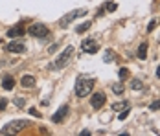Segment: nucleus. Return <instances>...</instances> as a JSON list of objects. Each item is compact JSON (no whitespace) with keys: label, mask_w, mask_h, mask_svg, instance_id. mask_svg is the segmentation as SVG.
Wrapping results in <instances>:
<instances>
[{"label":"nucleus","mask_w":160,"mask_h":136,"mask_svg":"<svg viewBox=\"0 0 160 136\" xmlns=\"http://www.w3.org/2000/svg\"><path fill=\"white\" fill-rule=\"evenodd\" d=\"M94 88V79H88V77H78L76 81V96L78 98H87Z\"/></svg>","instance_id":"nucleus-1"},{"label":"nucleus","mask_w":160,"mask_h":136,"mask_svg":"<svg viewBox=\"0 0 160 136\" xmlns=\"http://www.w3.org/2000/svg\"><path fill=\"white\" fill-rule=\"evenodd\" d=\"M28 125H30L28 120H13V121H9L0 133H2V134H15V133H20L22 129H26Z\"/></svg>","instance_id":"nucleus-2"},{"label":"nucleus","mask_w":160,"mask_h":136,"mask_svg":"<svg viewBox=\"0 0 160 136\" xmlns=\"http://www.w3.org/2000/svg\"><path fill=\"white\" fill-rule=\"evenodd\" d=\"M83 15H87V9H76V11H70V13H66L64 17L59 18V26H61V28H68L70 22H74L78 17H83Z\"/></svg>","instance_id":"nucleus-3"},{"label":"nucleus","mask_w":160,"mask_h":136,"mask_svg":"<svg viewBox=\"0 0 160 136\" xmlns=\"http://www.w3.org/2000/svg\"><path fill=\"white\" fill-rule=\"evenodd\" d=\"M72 53H74V46H66V48H64V52L59 55V59L55 61L53 64H50V68H52V70H55V68H63L64 64L70 61Z\"/></svg>","instance_id":"nucleus-4"},{"label":"nucleus","mask_w":160,"mask_h":136,"mask_svg":"<svg viewBox=\"0 0 160 136\" xmlns=\"http://www.w3.org/2000/svg\"><path fill=\"white\" fill-rule=\"evenodd\" d=\"M28 33H30L32 37H39V39H44V37L48 35V28H46L44 24L37 22V24H32V26H30Z\"/></svg>","instance_id":"nucleus-5"},{"label":"nucleus","mask_w":160,"mask_h":136,"mask_svg":"<svg viewBox=\"0 0 160 136\" xmlns=\"http://www.w3.org/2000/svg\"><path fill=\"white\" fill-rule=\"evenodd\" d=\"M105 99H107V98H105L103 92H96V94L92 96V99H90V105H92L94 110H99L101 107L105 105Z\"/></svg>","instance_id":"nucleus-6"},{"label":"nucleus","mask_w":160,"mask_h":136,"mask_svg":"<svg viewBox=\"0 0 160 136\" xmlns=\"http://www.w3.org/2000/svg\"><path fill=\"white\" fill-rule=\"evenodd\" d=\"M6 50L11 52V53H24L26 52V44H22L20 41H11L9 44L6 46Z\"/></svg>","instance_id":"nucleus-7"},{"label":"nucleus","mask_w":160,"mask_h":136,"mask_svg":"<svg viewBox=\"0 0 160 136\" xmlns=\"http://www.w3.org/2000/svg\"><path fill=\"white\" fill-rule=\"evenodd\" d=\"M83 50L85 52H88V53H96L98 50H99V44H98L94 39H87V41H83Z\"/></svg>","instance_id":"nucleus-8"},{"label":"nucleus","mask_w":160,"mask_h":136,"mask_svg":"<svg viewBox=\"0 0 160 136\" xmlns=\"http://www.w3.org/2000/svg\"><path fill=\"white\" fill-rule=\"evenodd\" d=\"M68 110H70V107H68V105H63L59 110H57V112H55V114H53V116H52V121H53V123H57V121H63L64 118H66V114H68Z\"/></svg>","instance_id":"nucleus-9"},{"label":"nucleus","mask_w":160,"mask_h":136,"mask_svg":"<svg viewBox=\"0 0 160 136\" xmlns=\"http://www.w3.org/2000/svg\"><path fill=\"white\" fill-rule=\"evenodd\" d=\"M24 33H26V30H24L22 26H15V28H9V30H8V37L13 39V37H20V35H24Z\"/></svg>","instance_id":"nucleus-10"},{"label":"nucleus","mask_w":160,"mask_h":136,"mask_svg":"<svg viewBox=\"0 0 160 136\" xmlns=\"http://www.w3.org/2000/svg\"><path fill=\"white\" fill-rule=\"evenodd\" d=\"M20 85L24 87V88H33L35 87V77L33 76H24L20 79Z\"/></svg>","instance_id":"nucleus-11"},{"label":"nucleus","mask_w":160,"mask_h":136,"mask_svg":"<svg viewBox=\"0 0 160 136\" xmlns=\"http://www.w3.org/2000/svg\"><path fill=\"white\" fill-rule=\"evenodd\" d=\"M129 107H131L129 101H116V103L112 105V108H114L116 112H122V110H125V108H129Z\"/></svg>","instance_id":"nucleus-12"},{"label":"nucleus","mask_w":160,"mask_h":136,"mask_svg":"<svg viewBox=\"0 0 160 136\" xmlns=\"http://www.w3.org/2000/svg\"><path fill=\"white\" fill-rule=\"evenodd\" d=\"M13 85H15V79L11 76H6L4 77V81H2V87L6 88V90H11L13 88Z\"/></svg>","instance_id":"nucleus-13"},{"label":"nucleus","mask_w":160,"mask_h":136,"mask_svg":"<svg viewBox=\"0 0 160 136\" xmlns=\"http://www.w3.org/2000/svg\"><path fill=\"white\" fill-rule=\"evenodd\" d=\"M103 61H105V63H112V61H116V53H114V50H105V53H103Z\"/></svg>","instance_id":"nucleus-14"},{"label":"nucleus","mask_w":160,"mask_h":136,"mask_svg":"<svg viewBox=\"0 0 160 136\" xmlns=\"http://www.w3.org/2000/svg\"><path fill=\"white\" fill-rule=\"evenodd\" d=\"M147 57V43H142L138 46V59H145Z\"/></svg>","instance_id":"nucleus-15"},{"label":"nucleus","mask_w":160,"mask_h":136,"mask_svg":"<svg viewBox=\"0 0 160 136\" xmlns=\"http://www.w3.org/2000/svg\"><path fill=\"white\" fill-rule=\"evenodd\" d=\"M90 26H92V22H90V20H88V22H83V24H79V26H78V33H85V31L88 30V28H90Z\"/></svg>","instance_id":"nucleus-16"},{"label":"nucleus","mask_w":160,"mask_h":136,"mask_svg":"<svg viewBox=\"0 0 160 136\" xmlns=\"http://www.w3.org/2000/svg\"><path fill=\"white\" fill-rule=\"evenodd\" d=\"M131 87H132L134 90H142V88H144V85H142L140 79H132V85H131Z\"/></svg>","instance_id":"nucleus-17"},{"label":"nucleus","mask_w":160,"mask_h":136,"mask_svg":"<svg viewBox=\"0 0 160 136\" xmlns=\"http://www.w3.org/2000/svg\"><path fill=\"white\" fill-rule=\"evenodd\" d=\"M112 90L116 92V94H122L123 92V85L122 83H116V85H112Z\"/></svg>","instance_id":"nucleus-18"},{"label":"nucleus","mask_w":160,"mask_h":136,"mask_svg":"<svg viewBox=\"0 0 160 136\" xmlns=\"http://www.w3.org/2000/svg\"><path fill=\"white\" fill-rule=\"evenodd\" d=\"M129 77V70L127 68H120V79H127Z\"/></svg>","instance_id":"nucleus-19"},{"label":"nucleus","mask_w":160,"mask_h":136,"mask_svg":"<svg viewBox=\"0 0 160 136\" xmlns=\"http://www.w3.org/2000/svg\"><path fill=\"white\" fill-rule=\"evenodd\" d=\"M149 108H151V110H158V108H160V99H157V101H153V103L149 105Z\"/></svg>","instance_id":"nucleus-20"},{"label":"nucleus","mask_w":160,"mask_h":136,"mask_svg":"<svg viewBox=\"0 0 160 136\" xmlns=\"http://www.w3.org/2000/svg\"><path fill=\"white\" fill-rule=\"evenodd\" d=\"M105 9H107V11H114V9H116V4H114V2H107Z\"/></svg>","instance_id":"nucleus-21"},{"label":"nucleus","mask_w":160,"mask_h":136,"mask_svg":"<svg viewBox=\"0 0 160 136\" xmlns=\"http://www.w3.org/2000/svg\"><path fill=\"white\" fill-rule=\"evenodd\" d=\"M155 26H157V20H151V22H149V26H147V31H153V30H155Z\"/></svg>","instance_id":"nucleus-22"},{"label":"nucleus","mask_w":160,"mask_h":136,"mask_svg":"<svg viewBox=\"0 0 160 136\" xmlns=\"http://www.w3.org/2000/svg\"><path fill=\"white\" fill-rule=\"evenodd\" d=\"M30 114H33L35 118H41V116H42V114H39V112H37V108H30Z\"/></svg>","instance_id":"nucleus-23"},{"label":"nucleus","mask_w":160,"mask_h":136,"mask_svg":"<svg viewBox=\"0 0 160 136\" xmlns=\"http://www.w3.org/2000/svg\"><path fill=\"white\" fill-rule=\"evenodd\" d=\"M15 103H17V107H24V98H18Z\"/></svg>","instance_id":"nucleus-24"},{"label":"nucleus","mask_w":160,"mask_h":136,"mask_svg":"<svg viewBox=\"0 0 160 136\" xmlns=\"http://www.w3.org/2000/svg\"><path fill=\"white\" fill-rule=\"evenodd\" d=\"M55 48H57V44H53V46H50V50H48V52H50V53H53V52H55Z\"/></svg>","instance_id":"nucleus-25"},{"label":"nucleus","mask_w":160,"mask_h":136,"mask_svg":"<svg viewBox=\"0 0 160 136\" xmlns=\"http://www.w3.org/2000/svg\"><path fill=\"white\" fill-rule=\"evenodd\" d=\"M6 103H8V101H6V99H2V101H0V108H6Z\"/></svg>","instance_id":"nucleus-26"},{"label":"nucleus","mask_w":160,"mask_h":136,"mask_svg":"<svg viewBox=\"0 0 160 136\" xmlns=\"http://www.w3.org/2000/svg\"><path fill=\"white\" fill-rule=\"evenodd\" d=\"M157 77H160V66L157 68Z\"/></svg>","instance_id":"nucleus-27"}]
</instances>
